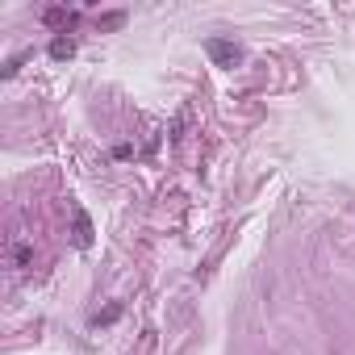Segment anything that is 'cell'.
<instances>
[{
  "instance_id": "cell-5",
  "label": "cell",
  "mask_w": 355,
  "mask_h": 355,
  "mask_svg": "<svg viewBox=\"0 0 355 355\" xmlns=\"http://www.w3.org/2000/svg\"><path fill=\"white\" fill-rule=\"evenodd\" d=\"M117 318H121V305H109V309H105V313H96L92 322H96V326H109V322H117Z\"/></svg>"
},
{
  "instance_id": "cell-3",
  "label": "cell",
  "mask_w": 355,
  "mask_h": 355,
  "mask_svg": "<svg viewBox=\"0 0 355 355\" xmlns=\"http://www.w3.org/2000/svg\"><path fill=\"white\" fill-rule=\"evenodd\" d=\"M46 26H55V30H71L76 26V13H67V9H46V17H42Z\"/></svg>"
},
{
  "instance_id": "cell-6",
  "label": "cell",
  "mask_w": 355,
  "mask_h": 355,
  "mask_svg": "<svg viewBox=\"0 0 355 355\" xmlns=\"http://www.w3.org/2000/svg\"><path fill=\"white\" fill-rule=\"evenodd\" d=\"M121 21H125V13H105V17H101V30H117Z\"/></svg>"
},
{
  "instance_id": "cell-1",
  "label": "cell",
  "mask_w": 355,
  "mask_h": 355,
  "mask_svg": "<svg viewBox=\"0 0 355 355\" xmlns=\"http://www.w3.org/2000/svg\"><path fill=\"white\" fill-rule=\"evenodd\" d=\"M205 55H209L218 67H230V71H234V67H243V59H247V55H243V46H239V42H230V38H205Z\"/></svg>"
},
{
  "instance_id": "cell-4",
  "label": "cell",
  "mask_w": 355,
  "mask_h": 355,
  "mask_svg": "<svg viewBox=\"0 0 355 355\" xmlns=\"http://www.w3.org/2000/svg\"><path fill=\"white\" fill-rule=\"evenodd\" d=\"M76 55V42L71 38H55L51 42V59H71Z\"/></svg>"
},
{
  "instance_id": "cell-2",
  "label": "cell",
  "mask_w": 355,
  "mask_h": 355,
  "mask_svg": "<svg viewBox=\"0 0 355 355\" xmlns=\"http://www.w3.org/2000/svg\"><path fill=\"white\" fill-rule=\"evenodd\" d=\"M71 243H76L80 251H84V247H92V218H88L80 205L71 209Z\"/></svg>"
},
{
  "instance_id": "cell-7",
  "label": "cell",
  "mask_w": 355,
  "mask_h": 355,
  "mask_svg": "<svg viewBox=\"0 0 355 355\" xmlns=\"http://www.w3.org/2000/svg\"><path fill=\"white\" fill-rule=\"evenodd\" d=\"M13 259H17V263H21V268H26V263H30V259H34V251H30V247H26V243H17V247H13Z\"/></svg>"
},
{
  "instance_id": "cell-8",
  "label": "cell",
  "mask_w": 355,
  "mask_h": 355,
  "mask_svg": "<svg viewBox=\"0 0 355 355\" xmlns=\"http://www.w3.org/2000/svg\"><path fill=\"white\" fill-rule=\"evenodd\" d=\"M21 63H26V55H13V59L5 63V76H17V67H21Z\"/></svg>"
}]
</instances>
